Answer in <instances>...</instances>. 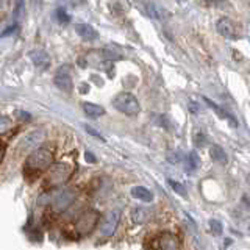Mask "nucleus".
I'll return each mask as SVG.
<instances>
[{
    "label": "nucleus",
    "mask_w": 250,
    "mask_h": 250,
    "mask_svg": "<svg viewBox=\"0 0 250 250\" xmlns=\"http://www.w3.org/2000/svg\"><path fill=\"white\" fill-rule=\"evenodd\" d=\"M75 172V164L70 161H60L55 163L49 167L45 177V186L47 188H58L67 183L70 177L74 175Z\"/></svg>",
    "instance_id": "1"
},
{
    "label": "nucleus",
    "mask_w": 250,
    "mask_h": 250,
    "mask_svg": "<svg viewBox=\"0 0 250 250\" xmlns=\"http://www.w3.org/2000/svg\"><path fill=\"white\" fill-rule=\"evenodd\" d=\"M53 163V147L50 144H44L35 148L27 158V169L31 172H44Z\"/></svg>",
    "instance_id": "2"
},
{
    "label": "nucleus",
    "mask_w": 250,
    "mask_h": 250,
    "mask_svg": "<svg viewBox=\"0 0 250 250\" xmlns=\"http://www.w3.org/2000/svg\"><path fill=\"white\" fill-rule=\"evenodd\" d=\"M113 106L125 116H136L141 113L139 100L133 96L131 92H127V91L117 94L113 99Z\"/></svg>",
    "instance_id": "3"
},
{
    "label": "nucleus",
    "mask_w": 250,
    "mask_h": 250,
    "mask_svg": "<svg viewBox=\"0 0 250 250\" xmlns=\"http://www.w3.org/2000/svg\"><path fill=\"white\" fill-rule=\"evenodd\" d=\"M99 219H100V214L97 213L96 209L83 211V213L78 216V219L75 221L77 234H80V236H86V234H89L94 229H96V225L99 224Z\"/></svg>",
    "instance_id": "4"
},
{
    "label": "nucleus",
    "mask_w": 250,
    "mask_h": 250,
    "mask_svg": "<svg viewBox=\"0 0 250 250\" xmlns=\"http://www.w3.org/2000/svg\"><path fill=\"white\" fill-rule=\"evenodd\" d=\"M153 250H180V239L177 234L164 231L158 234L152 242Z\"/></svg>",
    "instance_id": "5"
},
{
    "label": "nucleus",
    "mask_w": 250,
    "mask_h": 250,
    "mask_svg": "<svg viewBox=\"0 0 250 250\" xmlns=\"http://www.w3.org/2000/svg\"><path fill=\"white\" fill-rule=\"evenodd\" d=\"M119 221H121V211L119 209L108 211L106 216L104 217V221H102V225H100V236H104V238L113 236L116 229H117V225H119Z\"/></svg>",
    "instance_id": "6"
},
{
    "label": "nucleus",
    "mask_w": 250,
    "mask_h": 250,
    "mask_svg": "<svg viewBox=\"0 0 250 250\" xmlns=\"http://www.w3.org/2000/svg\"><path fill=\"white\" fill-rule=\"evenodd\" d=\"M45 138V131L41 128V130H33L27 133L25 136L21 139V143L18 146V150L19 152H27V150H31V148H35L41 141Z\"/></svg>",
    "instance_id": "7"
},
{
    "label": "nucleus",
    "mask_w": 250,
    "mask_h": 250,
    "mask_svg": "<svg viewBox=\"0 0 250 250\" xmlns=\"http://www.w3.org/2000/svg\"><path fill=\"white\" fill-rule=\"evenodd\" d=\"M53 83L57 88L62 91H72L74 83H72V77H70V69L69 66H61L53 77Z\"/></svg>",
    "instance_id": "8"
},
{
    "label": "nucleus",
    "mask_w": 250,
    "mask_h": 250,
    "mask_svg": "<svg viewBox=\"0 0 250 250\" xmlns=\"http://www.w3.org/2000/svg\"><path fill=\"white\" fill-rule=\"evenodd\" d=\"M217 31L227 39H238L239 38L238 25L229 18H221L217 21Z\"/></svg>",
    "instance_id": "9"
},
{
    "label": "nucleus",
    "mask_w": 250,
    "mask_h": 250,
    "mask_svg": "<svg viewBox=\"0 0 250 250\" xmlns=\"http://www.w3.org/2000/svg\"><path fill=\"white\" fill-rule=\"evenodd\" d=\"M74 200H75V191L74 189H64L53 197V207H55V209L62 211V209H66Z\"/></svg>",
    "instance_id": "10"
},
{
    "label": "nucleus",
    "mask_w": 250,
    "mask_h": 250,
    "mask_svg": "<svg viewBox=\"0 0 250 250\" xmlns=\"http://www.w3.org/2000/svg\"><path fill=\"white\" fill-rule=\"evenodd\" d=\"M28 57L31 62L35 64V67L38 69H47L50 66V57H49V53L44 50H31L28 53Z\"/></svg>",
    "instance_id": "11"
},
{
    "label": "nucleus",
    "mask_w": 250,
    "mask_h": 250,
    "mask_svg": "<svg viewBox=\"0 0 250 250\" xmlns=\"http://www.w3.org/2000/svg\"><path fill=\"white\" fill-rule=\"evenodd\" d=\"M75 31L84 41H96V39H99V31L89 23H78V25H75Z\"/></svg>",
    "instance_id": "12"
},
{
    "label": "nucleus",
    "mask_w": 250,
    "mask_h": 250,
    "mask_svg": "<svg viewBox=\"0 0 250 250\" xmlns=\"http://www.w3.org/2000/svg\"><path fill=\"white\" fill-rule=\"evenodd\" d=\"M83 111H84L86 116L91 117V119H99V117H102L106 113L104 106L96 105V104H89V102L83 104Z\"/></svg>",
    "instance_id": "13"
},
{
    "label": "nucleus",
    "mask_w": 250,
    "mask_h": 250,
    "mask_svg": "<svg viewBox=\"0 0 250 250\" xmlns=\"http://www.w3.org/2000/svg\"><path fill=\"white\" fill-rule=\"evenodd\" d=\"M209 156L213 158L214 163H219L221 166H225V164L229 163V158H227L225 150H224L221 146H217V144L211 146V148H209Z\"/></svg>",
    "instance_id": "14"
},
{
    "label": "nucleus",
    "mask_w": 250,
    "mask_h": 250,
    "mask_svg": "<svg viewBox=\"0 0 250 250\" xmlns=\"http://www.w3.org/2000/svg\"><path fill=\"white\" fill-rule=\"evenodd\" d=\"M131 195L135 199H138V200H141V202H146V203H148V202H152L153 200V194H152V191L150 189H147V188H144V186H135V188H131Z\"/></svg>",
    "instance_id": "15"
},
{
    "label": "nucleus",
    "mask_w": 250,
    "mask_h": 250,
    "mask_svg": "<svg viewBox=\"0 0 250 250\" xmlns=\"http://www.w3.org/2000/svg\"><path fill=\"white\" fill-rule=\"evenodd\" d=\"M203 102H205V104H207V105H208V106H209L211 109H214V111H216V113H217L219 116H221V117H224V119H229V121L231 122V125H233V127H236V121H234V119H233V117H231V116H230L229 113H225L224 109H222L221 106H219L217 104H214L213 100H209L208 97H203Z\"/></svg>",
    "instance_id": "16"
},
{
    "label": "nucleus",
    "mask_w": 250,
    "mask_h": 250,
    "mask_svg": "<svg viewBox=\"0 0 250 250\" xmlns=\"http://www.w3.org/2000/svg\"><path fill=\"white\" fill-rule=\"evenodd\" d=\"M199 156L195 152H191L189 155H188V158H186V166H185V170L186 172H192L194 169H197L199 167Z\"/></svg>",
    "instance_id": "17"
},
{
    "label": "nucleus",
    "mask_w": 250,
    "mask_h": 250,
    "mask_svg": "<svg viewBox=\"0 0 250 250\" xmlns=\"http://www.w3.org/2000/svg\"><path fill=\"white\" fill-rule=\"evenodd\" d=\"M146 217H147V209L139 208V207H136L135 209H133L131 219H133V222H135V224H143L146 221Z\"/></svg>",
    "instance_id": "18"
},
{
    "label": "nucleus",
    "mask_w": 250,
    "mask_h": 250,
    "mask_svg": "<svg viewBox=\"0 0 250 250\" xmlns=\"http://www.w3.org/2000/svg\"><path fill=\"white\" fill-rule=\"evenodd\" d=\"M207 143H208V138H207L205 133H203V131H195L194 133V146L195 147H197V148L205 147Z\"/></svg>",
    "instance_id": "19"
},
{
    "label": "nucleus",
    "mask_w": 250,
    "mask_h": 250,
    "mask_svg": "<svg viewBox=\"0 0 250 250\" xmlns=\"http://www.w3.org/2000/svg\"><path fill=\"white\" fill-rule=\"evenodd\" d=\"M167 183H169V186L172 188V189H174L178 195H183V197H185V195L188 194L186 192V188L182 185V183H178V182H175V180H172V178H169L167 180Z\"/></svg>",
    "instance_id": "20"
},
{
    "label": "nucleus",
    "mask_w": 250,
    "mask_h": 250,
    "mask_svg": "<svg viewBox=\"0 0 250 250\" xmlns=\"http://www.w3.org/2000/svg\"><path fill=\"white\" fill-rule=\"evenodd\" d=\"M209 229L216 234V236H221L222 231H224V227L221 222L217 221V219H209Z\"/></svg>",
    "instance_id": "21"
},
{
    "label": "nucleus",
    "mask_w": 250,
    "mask_h": 250,
    "mask_svg": "<svg viewBox=\"0 0 250 250\" xmlns=\"http://www.w3.org/2000/svg\"><path fill=\"white\" fill-rule=\"evenodd\" d=\"M11 125H13V121L8 116H2V117H0V133L6 131L8 128L11 127Z\"/></svg>",
    "instance_id": "22"
},
{
    "label": "nucleus",
    "mask_w": 250,
    "mask_h": 250,
    "mask_svg": "<svg viewBox=\"0 0 250 250\" xmlns=\"http://www.w3.org/2000/svg\"><path fill=\"white\" fill-rule=\"evenodd\" d=\"M83 127H84V130L88 131V133H89V135H91L92 138H96V139H99V141H105V138L102 136V135H100V133H99V131H97L96 128H92L91 125H86V124H84Z\"/></svg>",
    "instance_id": "23"
},
{
    "label": "nucleus",
    "mask_w": 250,
    "mask_h": 250,
    "mask_svg": "<svg viewBox=\"0 0 250 250\" xmlns=\"http://www.w3.org/2000/svg\"><path fill=\"white\" fill-rule=\"evenodd\" d=\"M84 158L88 160V161H91V163H96V158H94V155H91L89 152H86V153H84Z\"/></svg>",
    "instance_id": "24"
},
{
    "label": "nucleus",
    "mask_w": 250,
    "mask_h": 250,
    "mask_svg": "<svg viewBox=\"0 0 250 250\" xmlns=\"http://www.w3.org/2000/svg\"><path fill=\"white\" fill-rule=\"evenodd\" d=\"M3 152H5V146H3L2 141H0V158L3 156Z\"/></svg>",
    "instance_id": "25"
}]
</instances>
